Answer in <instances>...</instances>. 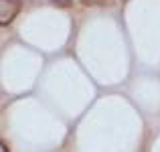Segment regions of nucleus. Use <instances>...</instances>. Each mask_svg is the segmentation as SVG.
<instances>
[{
    "instance_id": "obj_1",
    "label": "nucleus",
    "mask_w": 160,
    "mask_h": 152,
    "mask_svg": "<svg viewBox=\"0 0 160 152\" xmlns=\"http://www.w3.org/2000/svg\"><path fill=\"white\" fill-rule=\"evenodd\" d=\"M20 8H22V0H0V24L6 27L18 16Z\"/></svg>"
},
{
    "instance_id": "obj_2",
    "label": "nucleus",
    "mask_w": 160,
    "mask_h": 152,
    "mask_svg": "<svg viewBox=\"0 0 160 152\" xmlns=\"http://www.w3.org/2000/svg\"><path fill=\"white\" fill-rule=\"evenodd\" d=\"M49 2L55 4V6H59V8H67V6H71L73 0H49Z\"/></svg>"
},
{
    "instance_id": "obj_3",
    "label": "nucleus",
    "mask_w": 160,
    "mask_h": 152,
    "mask_svg": "<svg viewBox=\"0 0 160 152\" xmlns=\"http://www.w3.org/2000/svg\"><path fill=\"white\" fill-rule=\"evenodd\" d=\"M85 6H95V4H103L106 0H81Z\"/></svg>"
},
{
    "instance_id": "obj_4",
    "label": "nucleus",
    "mask_w": 160,
    "mask_h": 152,
    "mask_svg": "<svg viewBox=\"0 0 160 152\" xmlns=\"http://www.w3.org/2000/svg\"><path fill=\"white\" fill-rule=\"evenodd\" d=\"M0 152H8V146H6V142H0Z\"/></svg>"
}]
</instances>
